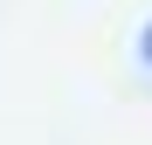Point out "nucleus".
<instances>
[{"label": "nucleus", "instance_id": "nucleus-1", "mask_svg": "<svg viewBox=\"0 0 152 145\" xmlns=\"http://www.w3.org/2000/svg\"><path fill=\"white\" fill-rule=\"evenodd\" d=\"M138 62L152 69V21H145V35H138Z\"/></svg>", "mask_w": 152, "mask_h": 145}]
</instances>
